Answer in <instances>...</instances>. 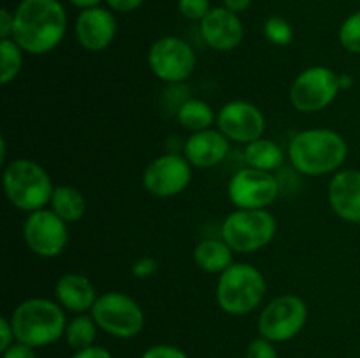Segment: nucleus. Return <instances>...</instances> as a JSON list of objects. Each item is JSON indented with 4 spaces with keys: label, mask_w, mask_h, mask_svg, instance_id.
<instances>
[{
    "label": "nucleus",
    "mask_w": 360,
    "mask_h": 358,
    "mask_svg": "<svg viewBox=\"0 0 360 358\" xmlns=\"http://www.w3.org/2000/svg\"><path fill=\"white\" fill-rule=\"evenodd\" d=\"M245 358H278V351L274 347V343L259 336L248 343Z\"/></svg>",
    "instance_id": "obj_29"
},
{
    "label": "nucleus",
    "mask_w": 360,
    "mask_h": 358,
    "mask_svg": "<svg viewBox=\"0 0 360 358\" xmlns=\"http://www.w3.org/2000/svg\"><path fill=\"white\" fill-rule=\"evenodd\" d=\"M199 32L206 46L220 53L236 49L245 37L241 18L227 7H213L199 23Z\"/></svg>",
    "instance_id": "obj_16"
},
{
    "label": "nucleus",
    "mask_w": 360,
    "mask_h": 358,
    "mask_svg": "<svg viewBox=\"0 0 360 358\" xmlns=\"http://www.w3.org/2000/svg\"><path fill=\"white\" fill-rule=\"evenodd\" d=\"M193 167L183 153H164L153 158L143 172V186L151 197L172 199L192 183Z\"/></svg>",
    "instance_id": "obj_12"
},
{
    "label": "nucleus",
    "mask_w": 360,
    "mask_h": 358,
    "mask_svg": "<svg viewBox=\"0 0 360 358\" xmlns=\"http://www.w3.org/2000/svg\"><path fill=\"white\" fill-rule=\"evenodd\" d=\"M49 209L55 211L65 223H77L86 214V199L77 188L70 185L55 186Z\"/></svg>",
    "instance_id": "obj_22"
},
{
    "label": "nucleus",
    "mask_w": 360,
    "mask_h": 358,
    "mask_svg": "<svg viewBox=\"0 0 360 358\" xmlns=\"http://www.w3.org/2000/svg\"><path fill=\"white\" fill-rule=\"evenodd\" d=\"M21 234L27 248L41 258H55L69 244V223L49 207L28 213Z\"/></svg>",
    "instance_id": "obj_11"
},
{
    "label": "nucleus",
    "mask_w": 360,
    "mask_h": 358,
    "mask_svg": "<svg viewBox=\"0 0 360 358\" xmlns=\"http://www.w3.org/2000/svg\"><path fill=\"white\" fill-rule=\"evenodd\" d=\"M65 34L67 11L60 0H21L14 9L13 39L28 55H48Z\"/></svg>",
    "instance_id": "obj_1"
},
{
    "label": "nucleus",
    "mask_w": 360,
    "mask_h": 358,
    "mask_svg": "<svg viewBox=\"0 0 360 358\" xmlns=\"http://www.w3.org/2000/svg\"><path fill=\"white\" fill-rule=\"evenodd\" d=\"M2 357L0 358H37L35 357V347L27 346L23 343H14L13 346H9L7 350L0 351Z\"/></svg>",
    "instance_id": "obj_33"
},
{
    "label": "nucleus",
    "mask_w": 360,
    "mask_h": 358,
    "mask_svg": "<svg viewBox=\"0 0 360 358\" xmlns=\"http://www.w3.org/2000/svg\"><path fill=\"white\" fill-rule=\"evenodd\" d=\"M359 2H360V0H359Z\"/></svg>",
    "instance_id": "obj_41"
},
{
    "label": "nucleus",
    "mask_w": 360,
    "mask_h": 358,
    "mask_svg": "<svg viewBox=\"0 0 360 358\" xmlns=\"http://www.w3.org/2000/svg\"><path fill=\"white\" fill-rule=\"evenodd\" d=\"M287 153L295 171L320 178L341 171L348 158V142L333 128H308L292 137Z\"/></svg>",
    "instance_id": "obj_2"
},
{
    "label": "nucleus",
    "mask_w": 360,
    "mask_h": 358,
    "mask_svg": "<svg viewBox=\"0 0 360 358\" xmlns=\"http://www.w3.org/2000/svg\"><path fill=\"white\" fill-rule=\"evenodd\" d=\"M105 2H108L109 9L116 11V13H132L143 6L144 0H105Z\"/></svg>",
    "instance_id": "obj_36"
},
{
    "label": "nucleus",
    "mask_w": 360,
    "mask_h": 358,
    "mask_svg": "<svg viewBox=\"0 0 360 358\" xmlns=\"http://www.w3.org/2000/svg\"><path fill=\"white\" fill-rule=\"evenodd\" d=\"M227 195L236 209H267L280 195V181L273 172L246 165L229 179Z\"/></svg>",
    "instance_id": "obj_13"
},
{
    "label": "nucleus",
    "mask_w": 360,
    "mask_h": 358,
    "mask_svg": "<svg viewBox=\"0 0 360 358\" xmlns=\"http://www.w3.org/2000/svg\"><path fill=\"white\" fill-rule=\"evenodd\" d=\"M221 2H224V7L234 11V13L241 14V13H245L250 6H252L253 0H221Z\"/></svg>",
    "instance_id": "obj_37"
},
{
    "label": "nucleus",
    "mask_w": 360,
    "mask_h": 358,
    "mask_svg": "<svg viewBox=\"0 0 360 358\" xmlns=\"http://www.w3.org/2000/svg\"><path fill=\"white\" fill-rule=\"evenodd\" d=\"M176 118L179 125L190 133L213 128V123H217L213 107L200 98H186L176 111Z\"/></svg>",
    "instance_id": "obj_23"
},
{
    "label": "nucleus",
    "mask_w": 360,
    "mask_h": 358,
    "mask_svg": "<svg viewBox=\"0 0 360 358\" xmlns=\"http://www.w3.org/2000/svg\"><path fill=\"white\" fill-rule=\"evenodd\" d=\"M267 293V281L262 270L246 262H234L218 276L217 304L225 314L246 316L255 311Z\"/></svg>",
    "instance_id": "obj_5"
},
{
    "label": "nucleus",
    "mask_w": 360,
    "mask_h": 358,
    "mask_svg": "<svg viewBox=\"0 0 360 358\" xmlns=\"http://www.w3.org/2000/svg\"><path fill=\"white\" fill-rule=\"evenodd\" d=\"M55 297L65 311L83 314L91 311L98 293L95 284L84 274L67 272L55 283Z\"/></svg>",
    "instance_id": "obj_19"
},
{
    "label": "nucleus",
    "mask_w": 360,
    "mask_h": 358,
    "mask_svg": "<svg viewBox=\"0 0 360 358\" xmlns=\"http://www.w3.org/2000/svg\"><path fill=\"white\" fill-rule=\"evenodd\" d=\"M9 318L13 323L16 340L27 344V346H51L65 336V309L51 298H25L13 309Z\"/></svg>",
    "instance_id": "obj_3"
},
{
    "label": "nucleus",
    "mask_w": 360,
    "mask_h": 358,
    "mask_svg": "<svg viewBox=\"0 0 360 358\" xmlns=\"http://www.w3.org/2000/svg\"><path fill=\"white\" fill-rule=\"evenodd\" d=\"M70 358H112V354L108 347L94 344V346L90 347H84V350L74 351V354Z\"/></svg>",
    "instance_id": "obj_34"
},
{
    "label": "nucleus",
    "mask_w": 360,
    "mask_h": 358,
    "mask_svg": "<svg viewBox=\"0 0 360 358\" xmlns=\"http://www.w3.org/2000/svg\"><path fill=\"white\" fill-rule=\"evenodd\" d=\"M25 55L14 39H0V84H11L23 69Z\"/></svg>",
    "instance_id": "obj_25"
},
{
    "label": "nucleus",
    "mask_w": 360,
    "mask_h": 358,
    "mask_svg": "<svg viewBox=\"0 0 360 358\" xmlns=\"http://www.w3.org/2000/svg\"><path fill=\"white\" fill-rule=\"evenodd\" d=\"M157 270H158L157 258H153V256H141V258H137L136 262L132 263L130 272H132V276L136 277V279H148V277L153 276Z\"/></svg>",
    "instance_id": "obj_31"
},
{
    "label": "nucleus",
    "mask_w": 360,
    "mask_h": 358,
    "mask_svg": "<svg viewBox=\"0 0 360 358\" xmlns=\"http://www.w3.org/2000/svg\"><path fill=\"white\" fill-rule=\"evenodd\" d=\"M90 314L98 329L115 339H134L144 329V311L139 302L118 290L98 295Z\"/></svg>",
    "instance_id": "obj_7"
},
{
    "label": "nucleus",
    "mask_w": 360,
    "mask_h": 358,
    "mask_svg": "<svg viewBox=\"0 0 360 358\" xmlns=\"http://www.w3.org/2000/svg\"><path fill=\"white\" fill-rule=\"evenodd\" d=\"M0 164H2V167H6L9 161H7V142H6V137H2L0 139Z\"/></svg>",
    "instance_id": "obj_40"
},
{
    "label": "nucleus",
    "mask_w": 360,
    "mask_h": 358,
    "mask_svg": "<svg viewBox=\"0 0 360 358\" xmlns=\"http://www.w3.org/2000/svg\"><path fill=\"white\" fill-rule=\"evenodd\" d=\"M14 343H16V336H14L11 318L2 316V318H0V351L7 350V347L13 346Z\"/></svg>",
    "instance_id": "obj_32"
},
{
    "label": "nucleus",
    "mask_w": 360,
    "mask_h": 358,
    "mask_svg": "<svg viewBox=\"0 0 360 358\" xmlns=\"http://www.w3.org/2000/svg\"><path fill=\"white\" fill-rule=\"evenodd\" d=\"M217 128L231 142L250 144L264 137L267 128L262 109L248 100H231L217 112Z\"/></svg>",
    "instance_id": "obj_14"
},
{
    "label": "nucleus",
    "mask_w": 360,
    "mask_h": 358,
    "mask_svg": "<svg viewBox=\"0 0 360 358\" xmlns=\"http://www.w3.org/2000/svg\"><path fill=\"white\" fill-rule=\"evenodd\" d=\"M141 358H188V354L178 346L172 344H155L144 350Z\"/></svg>",
    "instance_id": "obj_30"
},
{
    "label": "nucleus",
    "mask_w": 360,
    "mask_h": 358,
    "mask_svg": "<svg viewBox=\"0 0 360 358\" xmlns=\"http://www.w3.org/2000/svg\"><path fill=\"white\" fill-rule=\"evenodd\" d=\"M264 35L274 46H288L294 41V28L290 21L281 16L267 18L264 23Z\"/></svg>",
    "instance_id": "obj_26"
},
{
    "label": "nucleus",
    "mask_w": 360,
    "mask_h": 358,
    "mask_svg": "<svg viewBox=\"0 0 360 358\" xmlns=\"http://www.w3.org/2000/svg\"><path fill=\"white\" fill-rule=\"evenodd\" d=\"M245 161L248 167L274 172L283 165L285 153L278 142L267 137H260L245 146Z\"/></svg>",
    "instance_id": "obj_21"
},
{
    "label": "nucleus",
    "mask_w": 360,
    "mask_h": 358,
    "mask_svg": "<svg viewBox=\"0 0 360 358\" xmlns=\"http://www.w3.org/2000/svg\"><path fill=\"white\" fill-rule=\"evenodd\" d=\"M278 221L267 209H234L224 220L220 237L239 255L257 253L276 237Z\"/></svg>",
    "instance_id": "obj_6"
},
{
    "label": "nucleus",
    "mask_w": 360,
    "mask_h": 358,
    "mask_svg": "<svg viewBox=\"0 0 360 358\" xmlns=\"http://www.w3.org/2000/svg\"><path fill=\"white\" fill-rule=\"evenodd\" d=\"M69 2L83 11V9H90V7H97L102 0H69Z\"/></svg>",
    "instance_id": "obj_38"
},
{
    "label": "nucleus",
    "mask_w": 360,
    "mask_h": 358,
    "mask_svg": "<svg viewBox=\"0 0 360 358\" xmlns=\"http://www.w3.org/2000/svg\"><path fill=\"white\" fill-rule=\"evenodd\" d=\"M327 200L340 220L360 225V171L341 168L330 178L327 186Z\"/></svg>",
    "instance_id": "obj_17"
},
{
    "label": "nucleus",
    "mask_w": 360,
    "mask_h": 358,
    "mask_svg": "<svg viewBox=\"0 0 360 358\" xmlns=\"http://www.w3.org/2000/svg\"><path fill=\"white\" fill-rule=\"evenodd\" d=\"M2 185L11 206L27 214L49 206L55 192V185L48 171L30 158L11 160L4 167Z\"/></svg>",
    "instance_id": "obj_4"
},
{
    "label": "nucleus",
    "mask_w": 360,
    "mask_h": 358,
    "mask_svg": "<svg viewBox=\"0 0 360 358\" xmlns=\"http://www.w3.org/2000/svg\"><path fill=\"white\" fill-rule=\"evenodd\" d=\"M76 41L84 51L101 53L112 44L116 37V18L105 7L83 9L74 23Z\"/></svg>",
    "instance_id": "obj_15"
},
{
    "label": "nucleus",
    "mask_w": 360,
    "mask_h": 358,
    "mask_svg": "<svg viewBox=\"0 0 360 358\" xmlns=\"http://www.w3.org/2000/svg\"><path fill=\"white\" fill-rule=\"evenodd\" d=\"M338 39H340V44L348 53L360 55V11L352 13L341 23L340 32H338Z\"/></svg>",
    "instance_id": "obj_27"
},
{
    "label": "nucleus",
    "mask_w": 360,
    "mask_h": 358,
    "mask_svg": "<svg viewBox=\"0 0 360 358\" xmlns=\"http://www.w3.org/2000/svg\"><path fill=\"white\" fill-rule=\"evenodd\" d=\"M340 91V74L330 67L313 65L295 76L288 90V98L295 111L315 114L329 107Z\"/></svg>",
    "instance_id": "obj_9"
},
{
    "label": "nucleus",
    "mask_w": 360,
    "mask_h": 358,
    "mask_svg": "<svg viewBox=\"0 0 360 358\" xmlns=\"http://www.w3.org/2000/svg\"><path fill=\"white\" fill-rule=\"evenodd\" d=\"M98 330L101 329L95 323L94 316L90 312H83V314H76L70 321H67L63 339L74 351L84 350V347L94 346Z\"/></svg>",
    "instance_id": "obj_24"
},
{
    "label": "nucleus",
    "mask_w": 360,
    "mask_h": 358,
    "mask_svg": "<svg viewBox=\"0 0 360 358\" xmlns=\"http://www.w3.org/2000/svg\"><path fill=\"white\" fill-rule=\"evenodd\" d=\"M178 9L186 20L200 23L213 7H211L210 0H178Z\"/></svg>",
    "instance_id": "obj_28"
},
{
    "label": "nucleus",
    "mask_w": 360,
    "mask_h": 358,
    "mask_svg": "<svg viewBox=\"0 0 360 358\" xmlns=\"http://www.w3.org/2000/svg\"><path fill=\"white\" fill-rule=\"evenodd\" d=\"M14 13L9 9L0 11V39H13Z\"/></svg>",
    "instance_id": "obj_35"
},
{
    "label": "nucleus",
    "mask_w": 360,
    "mask_h": 358,
    "mask_svg": "<svg viewBox=\"0 0 360 358\" xmlns=\"http://www.w3.org/2000/svg\"><path fill=\"white\" fill-rule=\"evenodd\" d=\"M193 262L200 270L207 274H218L234 263V251L224 239H202L193 248Z\"/></svg>",
    "instance_id": "obj_20"
},
{
    "label": "nucleus",
    "mask_w": 360,
    "mask_h": 358,
    "mask_svg": "<svg viewBox=\"0 0 360 358\" xmlns=\"http://www.w3.org/2000/svg\"><path fill=\"white\" fill-rule=\"evenodd\" d=\"M148 67L153 76L164 83L179 84L195 70L197 55L185 39L164 35L148 49Z\"/></svg>",
    "instance_id": "obj_10"
},
{
    "label": "nucleus",
    "mask_w": 360,
    "mask_h": 358,
    "mask_svg": "<svg viewBox=\"0 0 360 358\" xmlns=\"http://www.w3.org/2000/svg\"><path fill=\"white\" fill-rule=\"evenodd\" d=\"M309 309L304 298L285 293L267 302L257 319L259 336L271 343H288L302 332L308 321Z\"/></svg>",
    "instance_id": "obj_8"
},
{
    "label": "nucleus",
    "mask_w": 360,
    "mask_h": 358,
    "mask_svg": "<svg viewBox=\"0 0 360 358\" xmlns=\"http://www.w3.org/2000/svg\"><path fill=\"white\" fill-rule=\"evenodd\" d=\"M231 140L218 128L190 133L183 146V154L193 168H213L227 158Z\"/></svg>",
    "instance_id": "obj_18"
},
{
    "label": "nucleus",
    "mask_w": 360,
    "mask_h": 358,
    "mask_svg": "<svg viewBox=\"0 0 360 358\" xmlns=\"http://www.w3.org/2000/svg\"><path fill=\"white\" fill-rule=\"evenodd\" d=\"M354 86V76L350 74H340V88L341 91L343 90H350Z\"/></svg>",
    "instance_id": "obj_39"
}]
</instances>
